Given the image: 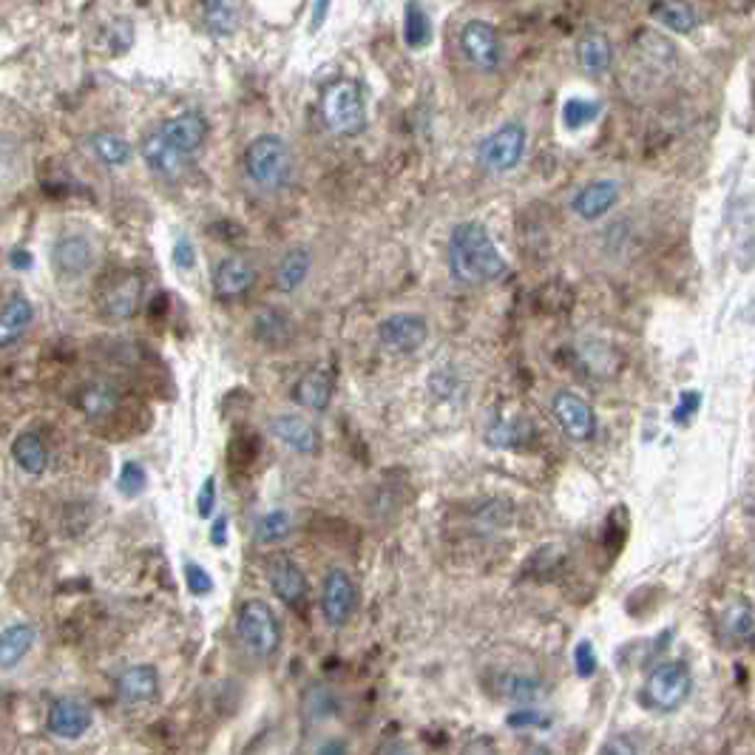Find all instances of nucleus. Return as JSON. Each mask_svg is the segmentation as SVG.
Listing matches in <instances>:
<instances>
[{
	"instance_id": "nucleus-27",
	"label": "nucleus",
	"mask_w": 755,
	"mask_h": 755,
	"mask_svg": "<svg viewBox=\"0 0 755 755\" xmlns=\"http://www.w3.org/2000/svg\"><path fill=\"white\" fill-rule=\"evenodd\" d=\"M650 15L656 23H662L665 29L679 32V35H687L696 29V12L685 0H659V3H653Z\"/></svg>"
},
{
	"instance_id": "nucleus-47",
	"label": "nucleus",
	"mask_w": 755,
	"mask_h": 755,
	"mask_svg": "<svg viewBox=\"0 0 755 755\" xmlns=\"http://www.w3.org/2000/svg\"><path fill=\"white\" fill-rule=\"evenodd\" d=\"M330 6L333 0H313V15H310V32H318L324 23H327V15H330Z\"/></svg>"
},
{
	"instance_id": "nucleus-13",
	"label": "nucleus",
	"mask_w": 755,
	"mask_h": 755,
	"mask_svg": "<svg viewBox=\"0 0 755 755\" xmlns=\"http://www.w3.org/2000/svg\"><path fill=\"white\" fill-rule=\"evenodd\" d=\"M140 154L142 159H145V165L157 176H165V179L179 176L185 171V165L191 162V157H188L185 151H179L174 142L165 140V134H162L159 128L142 140Z\"/></svg>"
},
{
	"instance_id": "nucleus-37",
	"label": "nucleus",
	"mask_w": 755,
	"mask_h": 755,
	"mask_svg": "<svg viewBox=\"0 0 755 755\" xmlns=\"http://www.w3.org/2000/svg\"><path fill=\"white\" fill-rule=\"evenodd\" d=\"M145 486H148V472H145V466L137 463V460L123 463L120 477H117V489H120V494L128 497V500H134V497H140V494L145 492Z\"/></svg>"
},
{
	"instance_id": "nucleus-7",
	"label": "nucleus",
	"mask_w": 755,
	"mask_h": 755,
	"mask_svg": "<svg viewBox=\"0 0 755 755\" xmlns=\"http://www.w3.org/2000/svg\"><path fill=\"white\" fill-rule=\"evenodd\" d=\"M551 415L562 429V435L577 443H588L597 435V412L594 406L588 404L582 395L571 392V389H560L551 398Z\"/></svg>"
},
{
	"instance_id": "nucleus-14",
	"label": "nucleus",
	"mask_w": 755,
	"mask_h": 755,
	"mask_svg": "<svg viewBox=\"0 0 755 755\" xmlns=\"http://www.w3.org/2000/svg\"><path fill=\"white\" fill-rule=\"evenodd\" d=\"M159 696V670L154 665H131L117 676V699L128 707L151 704Z\"/></svg>"
},
{
	"instance_id": "nucleus-40",
	"label": "nucleus",
	"mask_w": 755,
	"mask_h": 755,
	"mask_svg": "<svg viewBox=\"0 0 755 755\" xmlns=\"http://www.w3.org/2000/svg\"><path fill=\"white\" fill-rule=\"evenodd\" d=\"M182 574H185V585L194 597H208L213 591V580L208 574V568H202L199 562L188 560L182 565Z\"/></svg>"
},
{
	"instance_id": "nucleus-16",
	"label": "nucleus",
	"mask_w": 755,
	"mask_h": 755,
	"mask_svg": "<svg viewBox=\"0 0 755 755\" xmlns=\"http://www.w3.org/2000/svg\"><path fill=\"white\" fill-rule=\"evenodd\" d=\"M256 284V267L242 256H225L213 267V293L219 299H239Z\"/></svg>"
},
{
	"instance_id": "nucleus-11",
	"label": "nucleus",
	"mask_w": 755,
	"mask_h": 755,
	"mask_svg": "<svg viewBox=\"0 0 755 755\" xmlns=\"http://www.w3.org/2000/svg\"><path fill=\"white\" fill-rule=\"evenodd\" d=\"M460 49L469 57V63L480 71H494L503 60L500 37L492 23L486 20H469L460 32Z\"/></svg>"
},
{
	"instance_id": "nucleus-22",
	"label": "nucleus",
	"mask_w": 755,
	"mask_h": 755,
	"mask_svg": "<svg viewBox=\"0 0 755 755\" xmlns=\"http://www.w3.org/2000/svg\"><path fill=\"white\" fill-rule=\"evenodd\" d=\"M142 299V279L134 273H123L106 287V299L103 307L111 318H128L137 313Z\"/></svg>"
},
{
	"instance_id": "nucleus-48",
	"label": "nucleus",
	"mask_w": 755,
	"mask_h": 755,
	"mask_svg": "<svg viewBox=\"0 0 755 755\" xmlns=\"http://www.w3.org/2000/svg\"><path fill=\"white\" fill-rule=\"evenodd\" d=\"M9 262H12V267H15V270H29V267H32V253H29V250H20V247H15V250L9 253Z\"/></svg>"
},
{
	"instance_id": "nucleus-44",
	"label": "nucleus",
	"mask_w": 755,
	"mask_h": 755,
	"mask_svg": "<svg viewBox=\"0 0 755 755\" xmlns=\"http://www.w3.org/2000/svg\"><path fill=\"white\" fill-rule=\"evenodd\" d=\"M174 264L179 270H191L196 264V247L188 236H182L174 245Z\"/></svg>"
},
{
	"instance_id": "nucleus-1",
	"label": "nucleus",
	"mask_w": 755,
	"mask_h": 755,
	"mask_svg": "<svg viewBox=\"0 0 755 755\" xmlns=\"http://www.w3.org/2000/svg\"><path fill=\"white\" fill-rule=\"evenodd\" d=\"M509 264L480 222H460L449 236V276L463 287H486L506 276Z\"/></svg>"
},
{
	"instance_id": "nucleus-6",
	"label": "nucleus",
	"mask_w": 755,
	"mask_h": 755,
	"mask_svg": "<svg viewBox=\"0 0 755 755\" xmlns=\"http://www.w3.org/2000/svg\"><path fill=\"white\" fill-rule=\"evenodd\" d=\"M526 142L528 134L520 123L500 125L497 131H492L486 140L480 142L477 159L492 174H509L520 165V159L526 154Z\"/></svg>"
},
{
	"instance_id": "nucleus-9",
	"label": "nucleus",
	"mask_w": 755,
	"mask_h": 755,
	"mask_svg": "<svg viewBox=\"0 0 755 755\" xmlns=\"http://www.w3.org/2000/svg\"><path fill=\"white\" fill-rule=\"evenodd\" d=\"M429 338V321L421 313H395L378 324V341L381 347L395 355H412L426 344Z\"/></svg>"
},
{
	"instance_id": "nucleus-34",
	"label": "nucleus",
	"mask_w": 755,
	"mask_h": 755,
	"mask_svg": "<svg viewBox=\"0 0 755 755\" xmlns=\"http://www.w3.org/2000/svg\"><path fill=\"white\" fill-rule=\"evenodd\" d=\"M724 631L730 639L736 642H747L755 631V619L753 611L744 605V602H730L727 614H724Z\"/></svg>"
},
{
	"instance_id": "nucleus-26",
	"label": "nucleus",
	"mask_w": 755,
	"mask_h": 755,
	"mask_svg": "<svg viewBox=\"0 0 755 755\" xmlns=\"http://www.w3.org/2000/svg\"><path fill=\"white\" fill-rule=\"evenodd\" d=\"M577 60L585 74H602L611 66V40L602 32H588L577 43Z\"/></svg>"
},
{
	"instance_id": "nucleus-41",
	"label": "nucleus",
	"mask_w": 755,
	"mask_h": 755,
	"mask_svg": "<svg viewBox=\"0 0 755 755\" xmlns=\"http://www.w3.org/2000/svg\"><path fill=\"white\" fill-rule=\"evenodd\" d=\"M216 477L208 475L205 477V483L199 486V494H196V514L202 517V520H211L213 511H216Z\"/></svg>"
},
{
	"instance_id": "nucleus-8",
	"label": "nucleus",
	"mask_w": 755,
	"mask_h": 755,
	"mask_svg": "<svg viewBox=\"0 0 755 755\" xmlns=\"http://www.w3.org/2000/svg\"><path fill=\"white\" fill-rule=\"evenodd\" d=\"M358 608V588L344 568H330L321 582V616L330 628L347 625Z\"/></svg>"
},
{
	"instance_id": "nucleus-3",
	"label": "nucleus",
	"mask_w": 755,
	"mask_h": 755,
	"mask_svg": "<svg viewBox=\"0 0 755 755\" xmlns=\"http://www.w3.org/2000/svg\"><path fill=\"white\" fill-rule=\"evenodd\" d=\"M321 117L335 137H358L367 125V106L361 86L341 77L321 91Z\"/></svg>"
},
{
	"instance_id": "nucleus-28",
	"label": "nucleus",
	"mask_w": 755,
	"mask_h": 755,
	"mask_svg": "<svg viewBox=\"0 0 755 755\" xmlns=\"http://www.w3.org/2000/svg\"><path fill=\"white\" fill-rule=\"evenodd\" d=\"M404 43L415 52L432 43V20L418 0H406L404 6Z\"/></svg>"
},
{
	"instance_id": "nucleus-36",
	"label": "nucleus",
	"mask_w": 755,
	"mask_h": 755,
	"mask_svg": "<svg viewBox=\"0 0 755 755\" xmlns=\"http://www.w3.org/2000/svg\"><path fill=\"white\" fill-rule=\"evenodd\" d=\"M205 18H208V29L213 35H230L236 26V9L230 0H208Z\"/></svg>"
},
{
	"instance_id": "nucleus-5",
	"label": "nucleus",
	"mask_w": 755,
	"mask_h": 755,
	"mask_svg": "<svg viewBox=\"0 0 755 755\" xmlns=\"http://www.w3.org/2000/svg\"><path fill=\"white\" fill-rule=\"evenodd\" d=\"M693 676L682 659L659 662L642 685V702L656 713H676L690 699Z\"/></svg>"
},
{
	"instance_id": "nucleus-25",
	"label": "nucleus",
	"mask_w": 755,
	"mask_h": 755,
	"mask_svg": "<svg viewBox=\"0 0 755 755\" xmlns=\"http://www.w3.org/2000/svg\"><path fill=\"white\" fill-rule=\"evenodd\" d=\"M12 460L18 463L26 475H43L49 469V449L37 432H20L12 443Z\"/></svg>"
},
{
	"instance_id": "nucleus-29",
	"label": "nucleus",
	"mask_w": 755,
	"mask_h": 755,
	"mask_svg": "<svg viewBox=\"0 0 755 755\" xmlns=\"http://www.w3.org/2000/svg\"><path fill=\"white\" fill-rule=\"evenodd\" d=\"M290 531H293V517L287 511H264L262 517H256V523H253V540L259 545H279L290 537Z\"/></svg>"
},
{
	"instance_id": "nucleus-45",
	"label": "nucleus",
	"mask_w": 755,
	"mask_h": 755,
	"mask_svg": "<svg viewBox=\"0 0 755 755\" xmlns=\"http://www.w3.org/2000/svg\"><path fill=\"white\" fill-rule=\"evenodd\" d=\"M699 409V392H685L682 395V401L676 406V412H673V421L676 423H687L693 418V412Z\"/></svg>"
},
{
	"instance_id": "nucleus-43",
	"label": "nucleus",
	"mask_w": 755,
	"mask_h": 755,
	"mask_svg": "<svg viewBox=\"0 0 755 755\" xmlns=\"http://www.w3.org/2000/svg\"><path fill=\"white\" fill-rule=\"evenodd\" d=\"M548 724H551V719H545V716L528 710V707H520L517 713H511L509 716V727H514V730H523V727H548Z\"/></svg>"
},
{
	"instance_id": "nucleus-15",
	"label": "nucleus",
	"mask_w": 755,
	"mask_h": 755,
	"mask_svg": "<svg viewBox=\"0 0 755 755\" xmlns=\"http://www.w3.org/2000/svg\"><path fill=\"white\" fill-rule=\"evenodd\" d=\"M270 435L279 440L281 446H287V449H293L299 455H313L318 449L316 426L304 415L281 412L276 418H270Z\"/></svg>"
},
{
	"instance_id": "nucleus-31",
	"label": "nucleus",
	"mask_w": 755,
	"mask_h": 755,
	"mask_svg": "<svg viewBox=\"0 0 755 755\" xmlns=\"http://www.w3.org/2000/svg\"><path fill=\"white\" fill-rule=\"evenodd\" d=\"M88 145L94 151V157L100 159L108 168H120L131 159V145L120 137V134H111V131H97L88 137Z\"/></svg>"
},
{
	"instance_id": "nucleus-35",
	"label": "nucleus",
	"mask_w": 755,
	"mask_h": 755,
	"mask_svg": "<svg viewBox=\"0 0 755 755\" xmlns=\"http://www.w3.org/2000/svg\"><path fill=\"white\" fill-rule=\"evenodd\" d=\"M256 338H262L264 344H281L287 335H290V321L279 310H264L256 316Z\"/></svg>"
},
{
	"instance_id": "nucleus-4",
	"label": "nucleus",
	"mask_w": 755,
	"mask_h": 755,
	"mask_svg": "<svg viewBox=\"0 0 755 755\" xmlns=\"http://www.w3.org/2000/svg\"><path fill=\"white\" fill-rule=\"evenodd\" d=\"M236 636L247 653L256 659H270L281 645L279 616L264 599H245L236 611Z\"/></svg>"
},
{
	"instance_id": "nucleus-46",
	"label": "nucleus",
	"mask_w": 755,
	"mask_h": 755,
	"mask_svg": "<svg viewBox=\"0 0 755 755\" xmlns=\"http://www.w3.org/2000/svg\"><path fill=\"white\" fill-rule=\"evenodd\" d=\"M228 514H219V517H213V526H211V545L213 548H222V545L228 543Z\"/></svg>"
},
{
	"instance_id": "nucleus-49",
	"label": "nucleus",
	"mask_w": 755,
	"mask_h": 755,
	"mask_svg": "<svg viewBox=\"0 0 755 755\" xmlns=\"http://www.w3.org/2000/svg\"><path fill=\"white\" fill-rule=\"evenodd\" d=\"M316 753H347V744L344 741H333V744L316 747Z\"/></svg>"
},
{
	"instance_id": "nucleus-12",
	"label": "nucleus",
	"mask_w": 755,
	"mask_h": 755,
	"mask_svg": "<svg viewBox=\"0 0 755 755\" xmlns=\"http://www.w3.org/2000/svg\"><path fill=\"white\" fill-rule=\"evenodd\" d=\"M97 262V250L83 233L60 236L52 247V267L60 279H80Z\"/></svg>"
},
{
	"instance_id": "nucleus-39",
	"label": "nucleus",
	"mask_w": 755,
	"mask_h": 755,
	"mask_svg": "<svg viewBox=\"0 0 755 755\" xmlns=\"http://www.w3.org/2000/svg\"><path fill=\"white\" fill-rule=\"evenodd\" d=\"M333 710H335V699L327 687L316 685L307 690V696H304V716H307V719L310 721L327 719Z\"/></svg>"
},
{
	"instance_id": "nucleus-2",
	"label": "nucleus",
	"mask_w": 755,
	"mask_h": 755,
	"mask_svg": "<svg viewBox=\"0 0 755 755\" xmlns=\"http://www.w3.org/2000/svg\"><path fill=\"white\" fill-rule=\"evenodd\" d=\"M245 174L256 188L267 194L281 191L293 179V154L290 145L276 134H262L247 145L245 151Z\"/></svg>"
},
{
	"instance_id": "nucleus-18",
	"label": "nucleus",
	"mask_w": 755,
	"mask_h": 755,
	"mask_svg": "<svg viewBox=\"0 0 755 755\" xmlns=\"http://www.w3.org/2000/svg\"><path fill=\"white\" fill-rule=\"evenodd\" d=\"M267 582L273 597L284 602V605H301L307 597V577L299 568V562H293L290 557H276L270 571H267Z\"/></svg>"
},
{
	"instance_id": "nucleus-23",
	"label": "nucleus",
	"mask_w": 755,
	"mask_h": 755,
	"mask_svg": "<svg viewBox=\"0 0 755 755\" xmlns=\"http://www.w3.org/2000/svg\"><path fill=\"white\" fill-rule=\"evenodd\" d=\"M313 267V253L310 247H290L276 264V290L279 293H296L304 279L310 276Z\"/></svg>"
},
{
	"instance_id": "nucleus-30",
	"label": "nucleus",
	"mask_w": 755,
	"mask_h": 755,
	"mask_svg": "<svg viewBox=\"0 0 755 755\" xmlns=\"http://www.w3.org/2000/svg\"><path fill=\"white\" fill-rule=\"evenodd\" d=\"M77 406L91 421H103V418H108L117 409V389H111L108 384H88L80 392Z\"/></svg>"
},
{
	"instance_id": "nucleus-21",
	"label": "nucleus",
	"mask_w": 755,
	"mask_h": 755,
	"mask_svg": "<svg viewBox=\"0 0 755 755\" xmlns=\"http://www.w3.org/2000/svg\"><path fill=\"white\" fill-rule=\"evenodd\" d=\"M35 321V307L32 301L26 299L23 293H12L9 299L3 301V310H0V347H12L18 344L20 338L26 335V330L32 327Z\"/></svg>"
},
{
	"instance_id": "nucleus-17",
	"label": "nucleus",
	"mask_w": 755,
	"mask_h": 755,
	"mask_svg": "<svg viewBox=\"0 0 755 755\" xmlns=\"http://www.w3.org/2000/svg\"><path fill=\"white\" fill-rule=\"evenodd\" d=\"M619 202V182L614 179H594L577 191L571 199V211L585 222H597Z\"/></svg>"
},
{
	"instance_id": "nucleus-19",
	"label": "nucleus",
	"mask_w": 755,
	"mask_h": 755,
	"mask_svg": "<svg viewBox=\"0 0 755 755\" xmlns=\"http://www.w3.org/2000/svg\"><path fill=\"white\" fill-rule=\"evenodd\" d=\"M159 131L165 134V140H171L179 148L185 151L188 157H194L196 151L202 148V142L208 137V123L199 111H182L171 120L159 125Z\"/></svg>"
},
{
	"instance_id": "nucleus-42",
	"label": "nucleus",
	"mask_w": 755,
	"mask_h": 755,
	"mask_svg": "<svg viewBox=\"0 0 755 755\" xmlns=\"http://www.w3.org/2000/svg\"><path fill=\"white\" fill-rule=\"evenodd\" d=\"M574 668H577L582 679H591L597 673V653H594V645L588 639H582L580 645L574 648Z\"/></svg>"
},
{
	"instance_id": "nucleus-33",
	"label": "nucleus",
	"mask_w": 755,
	"mask_h": 755,
	"mask_svg": "<svg viewBox=\"0 0 755 755\" xmlns=\"http://www.w3.org/2000/svg\"><path fill=\"white\" fill-rule=\"evenodd\" d=\"M599 106L597 100H582V97H571V100H565V106H562V125L568 128V131H580L588 123H594L599 117Z\"/></svg>"
},
{
	"instance_id": "nucleus-24",
	"label": "nucleus",
	"mask_w": 755,
	"mask_h": 755,
	"mask_svg": "<svg viewBox=\"0 0 755 755\" xmlns=\"http://www.w3.org/2000/svg\"><path fill=\"white\" fill-rule=\"evenodd\" d=\"M37 631L26 622H18V625H9L0 633V668L15 670L29 656V650L35 648Z\"/></svg>"
},
{
	"instance_id": "nucleus-10",
	"label": "nucleus",
	"mask_w": 755,
	"mask_h": 755,
	"mask_svg": "<svg viewBox=\"0 0 755 755\" xmlns=\"http://www.w3.org/2000/svg\"><path fill=\"white\" fill-rule=\"evenodd\" d=\"M91 707H88L83 699L77 696H60L49 704V713H46V730L52 733L54 738L60 741H77L88 733L91 727Z\"/></svg>"
},
{
	"instance_id": "nucleus-20",
	"label": "nucleus",
	"mask_w": 755,
	"mask_h": 755,
	"mask_svg": "<svg viewBox=\"0 0 755 755\" xmlns=\"http://www.w3.org/2000/svg\"><path fill=\"white\" fill-rule=\"evenodd\" d=\"M333 389L335 381L327 369H310L304 372L296 387H293V401L310 412H327L333 404Z\"/></svg>"
},
{
	"instance_id": "nucleus-32",
	"label": "nucleus",
	"mask_w": 755,
	"mask_h": 755,
	"mask_svg": "<svg viewBox=\"0 0 755 755\" xmlns=\"http://www.w3.org/2000/svg\"><path fill=\"white\" fill-rule=\"evenodd\" d=\"M531 438L528 421H497L486 429V443L494 449H517Z\"/></svg>"
},
{
	"instance_id": "nucleus-38",
	"label": "nucleus",
	"mask_w": 755,
	"mask_h": 755,
	"mask_svg": "<svg viewBox=\"0 0 755 755\" xmlns=\"http://www.w3.org/2000/svg\"><path fill=\"white\" fill-rule=\"evenodd\" d=\"M503 696L511 699V702L531 704L543 696V687H540L537 679H528V676H506L503 679Z\"/></svg>"
}]
</instances>
